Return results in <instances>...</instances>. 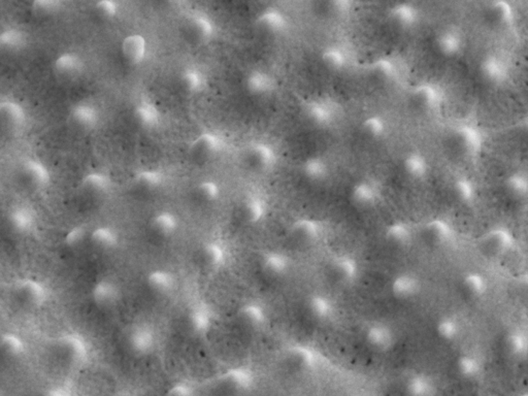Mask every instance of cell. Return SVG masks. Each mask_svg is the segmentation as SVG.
I'll return each mask as SVG.
<instances>
[{
  "label": "cell",
  "instance_id": "cell-1",
  "mask_svg": "<svg viewBox=\"0 0 528 396\" xmlns=\"http://www.w3.org/2000/svg\"><path fill=\"white\" fill-rule=\"evenodd\" d=\"M182 33L192 44H204L214 34V25L207 16L190 13L182 23Z\"/></svg>",
  "mask_w": 528,
  "mask_h": 396
},
{
  "label": "cell",
  "instance_id": "cell-2",
  "mask_svg": "<svg viewBox=\"0 0 528 396\" xmlns=\"http://www.w3.org/2000/svg\"><path fill=\"white\" fill-rule=\"evenodd\" d=\"M222 150V141L211 132L195 138L189 147V157L197 165H204L215 158Z\"/></svg>",
  "mask_w": 528,
  "mask_h": 396
},
{
  "label": "cell",
  "instance_id": "cell-3",
  "mask_svg": "<svg viewBox=\"0 0 528 396\" xmlns=\"http://www.w3.org/2000/svg\"><path fill=\"white\" fill-rule=\"evenodd\" d=\"M163 176L158 170H142L132 177L131 192L136 197H148L160 188Z\"/></svg>",
  "mask_w": 528,
  "mask_h": 396
},
{
  "label": "cell",
  "instance_id": "cell-4",
  "mask_svg": "<svg viewBox=\"0 0 528 396\" xmlns=\"http://www.w3.org/2000/svg\"><path fill=\"white\" fill-rule=\"evenodd\" d=\"M99 121V111L91 104H77L70 114V125L79 132L92 131Z\"/></svg>",
  "mask_w": 528,
  "mask_h": 396
},
{
  "label": "cell",
  "instance_id": "cell-5",
  "mask_svg": "<svg viewBox=\"0 0 528 396\" xmlns=\"http://www.w3.org/2000/svg\"><path fill=\"white\" fill-rule=\"evenodd\" d=\"M83 70L84 62L81 57L72 52L59 56L54 63V72L61 81L76 79L82 74Z\"/></svg>",
  "mask_w": 528,
  "mask_h": 396
},
{
  "label": "cell",
  "instance_id": "cell-6",
  "mask_svg": "<svg viewBox=\"0 0 528 396\" xmlns=\"http://www.w3.org/2000/svg\"><path fill=\"white\" fill-rule=\"evenodd\" d=\"M121 53L124 60L129 65H140L147 55V40L141 34L127 36L123 40Z\"/></svg>",
  "mask_w": 528,
  "mask_h": 396
},
{
  "label": "cell",
  "instance_id": "cell-7",
  "mask_svg": "<svg viewBox=\"0 0 528 396\" xmlns=\"http://www.w3.org/2000/svg\"><path fill=\"white\" fill-rule=\"evenodd\" d=\"M20 174L25 184L31 188L45 187L51 180L48 168L38 160H27L23 163Z\"/></svg>",
  "mask_w": 528,
  "mask_h": 396
},
{
  "label": "cell",
  "instance_id": "cell-8",
  "mask_svg": "<svg viewBox=\"0 0 528 396\" xmlns=\"http://www.w3.org/2000/svg\"><path fill=\"white\" fill-rule=\"evenodd\" d=\"M0 121L9 131H18L26 123V113L17 102L6 100L0 104Z\"/></svg>",
  "mask_w": 528,
  "mask_h": 396
},
{
  "label": "cell",
  "instance_id": "cell-9",
  "mask_svg": "<svg viewBox=\"0 0 528 396\" xmlns=\"http://www.w3.org/2000/svg\"><path fill=\"white\" fill-rule=\"evenodd\" d=\"M111 189V180L101 172H92L84 177L81 183V192L86 198H101Z\"/></svg>",
  "mask_w": 528,
  "mask_h": 396
},
{
  "label": "cell",
  "instance_id": "cell-10",
  "mask_svg": "<svg viewBox=\"0 0 528 396\" xmlns=\"http://www.w3.org/2000/svg\"><path fill=\"white\" fill-rule=\"evenodd\" d=\"M134 120L143 129H153L160 123V113L155 104L143 101L136 106L133 111Z\"/></svg>",
  "mask_w": 528,
  "mask_h": 396
},
{
  "label": "cell",
  "instance_id": "cell-11",
  "mask_svg": "<svg viewBox=\"0 0 528 396\" xmlns=\"http://www.w3.org/2000/svg\"><path fill=\"white\" fill-rule=\"evenodd\" d=\"M206 76L195 67L186 68L179 77V85L187 94H197L206 86Z\"/></svg>",
  "mask_w": 528,
  "mask_h": 396
},
{
  "label": "cell",
  "instance_id": "cell-12",
  "mask_svg": "<svg viewBox=\"0 0 528 396\" xmlns=\"http://www.w3.org/2000/svg\"><path fill=\"white\" fill-rule=\"evenodd\" d=\"M26 42L24 33L16 29L4 31L0 35V45L4 49L6 50H19L21 49Z\"/></svg>",
  "mask_w": 528,
  "mask_h": 396
},
{
  "label": "cell",
  "instance_id": "cell-13",
  "mask_svg": "<svg viewBox=\"0 0 528 396\" xmlns=\"http://www.w3.org/2000/svg\"><path fill=\"white\" fill-rule=\"evenodd\" d=\"M94 11L100 19L111 20L118 15L119 6L113 0H100L95 4Z\"/></svg>",
  "mask_w": 528,
  "mask_h": 396
},
{
  "label": "cell",
  "instance_id": "cell-14",
  "mask_svg": "<svg viewBox=\"0 0 528 396\" xmlns=\"http://www.w3.org/2000/svg\"><path fill=\"white\" fill-rule=\"evenodd\" d=\"M218 187L214 182L206 181L200 183L195 189V194L202 202H209L217 197Z\"/></svg>",
  "mask_w": 528,
  "mask_h": 396
},
{
  "label": "cell",
  "instance_id": "cell-15",
  "mask_svg": "<svg viewBox=\"0 0 528 396\" xmlns=\"http://www.w3.org/2000/svg\"><path fill=\"white\" fill-rule=\"evenodd\" d=\"M61 9V2L56 0H38L33 4V10L36 15L49 16Z\"/></svg>",
  "mask_w": 528,
  "mask_h": 396
}]
</instances>
